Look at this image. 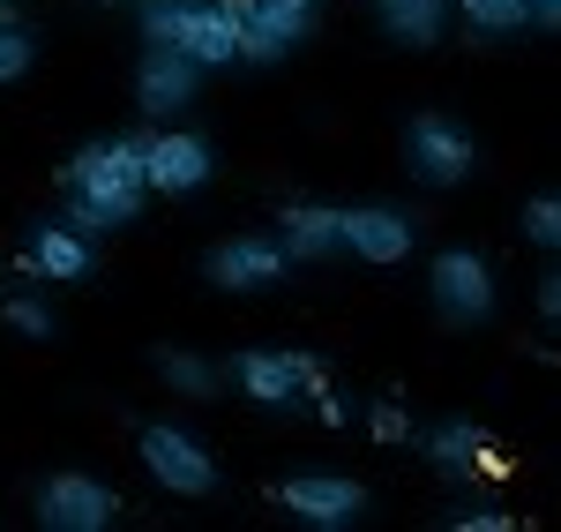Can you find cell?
<instances>
[{"mask_svg":"<svg viewBox=\"0 0 561 532\" xmlns=\"http://www.w3.org/2000/svg\"><path fill=\"white\" fill-rule=\"evenodd\" d=\"M225 383L262 412H307L330 390V360L307 353V346H248V353L225 360Z\"/></svg>","mask_w":561,"mask_h":532,"instance_id":"cell-3","label":"cell"},{"mask_svg":"<svg viewBox=\"0 0 561 532\" xmlns=\"http://www.w3.org/2000/svg\"><path fill=\"white\" fill-rule=\"evenodd\" d=\"M270 495H277V510L307 532H352L367 518V488H359L352 473H285Z\"/></svg>","mask_w":561,"mask_h":532,"instance_id":"cell-10","label":"cell"},{"mask_svg":"<svg viewBox=\"0 0 561 532\" xmlns=\"http://www.w3.org/2000/svg\"><path fill=\"white\" fill-rule=\"evenodd\" d=\"M270 233L293 248V263H330V256H345V203H330V195H285Z\"/></svg>","mask_w":561,"mask_h":532,"instance_id":"cell-16","label":"cell"},{"mask_svg":"<svg viewBox=\"0 0 561 532\" xmlns=\"http://www.w3.org/2000/svg\"><path fill=\"white\" fill-rule=\"evenodd\" d=\"M449 525H457V532H510L517 518L494 510V502H465V510H449Z\"/></svg>","mask_w":561,"mask_h":532,"instance_id":"cell-24","label":"cell"},{"mask_svg":"<svg viewBox=\"0 0 561 532\" xmlns=\"http://www.w3.org/2000/svg\"><path fill=\"white\" fill-rule=\"evenodd\" d=\"M203 83H210V68H203L195 53H180V45H142V60H135V105H142L150 128L187 121L195 98H203Z\"/></svg>","mask_w":561,"mask_h":532,"instance_id":"cell-9","label":"cell"},{"mask_svg":"<svg viewBox=\"0 0 561 532\" xmlns=\"http://www.w3.org/2000/svg\"><path fill=\"white\" fill-rule=\"evenodd\" d=\"M225 8H232L240 31H248V68L293 60V53L314 38V23H322V0H225Z\"/></svg>","mask_w":561,"mask_h":532,"instance_id":"cell-12","label":"cell"},{"mask_svg":"<svg viewBox=\"0 0 561 532\" xmlns=\"http://www.w3.org/2000/svg\"><path fill=\"white\" fill-rule=\"evenodd\" d=\"M121 488L113 480H98V473H45L38 488H31V518H38L45 532H113L121 525Z\"/></svg>","mask_w":561,"mask_h":532,"instance_id":"cell-7","label":"cell"},{"mask_svg":"<svg viewBox=\"0 0 561 532\" xmlns=\"http://www.w3.org/2000/svg\"><path fill=\"white\" fill-rule=\"evenodd\" d=\"M314 420H322V428H359L367 412H359L345 390H322V398H314Z\"/></svg>","mask_w":561,"mask_h":532,"instance_id":"cell-25","label":"cell"},{"mask_svg":"<svg viewBox=\"0 0 561 532\" xmlns=\"http://www.w3.org/2000/svg\"><path fill=\"white\" fill-rule=\"evenodd\" d=\"M15 270L38 278V285H83L98 270V233L76 218H38L23 233V248H15Z\"/></svg>","mask_w":561,"mask_h":532,"instance_id":"cell-13","label":"cell"},{"mask_svg":"<svg viewBox=\"0 0 561 532\" xmlns=\"http://www.w3.org/2000/svg\"><path fill=\"white\" fill-rule=\"evenodd\" d=\"M150 375L173 390V398H225L232 383H225V360H210V353H195V346H158L150 353Z\"/></svg>","mask_w":561,"mask_h":532,"instance_id":"cell-18","label":"cell"},{"mask_svg":"<svg viewBox=\"0 0 561 532\" xmlns=\"http://www.w3.org/2000/svg\"><path fill=\"white\" fill-rule=\"evenodd\" d=\"M345 256L367 270H397L420 256V218L389 195H367V203H345Z\"/></svg>","mask_w":561,"mask_h":532,"instance_id":"cell-11","label":"cell"},{"mask_svg":"<svg viewBox=\"0 0 561 532\" xmlns=\"http://www.w3.org/2000/svg\"><path fill=\"white\" fill-rule=\"evenodd\" d=\"M359 428H367L375 443H412V435H420V420L404 412V398H382V405H367V420H359Z\"/></svg>","mask_w":561,"mask_h":532,"instance_id":"cell-23","label":"cell"},{"mask_svg":"<svg viewBox=\"0 0 561 532\" xmlns=\"http://www.w3.org/2000/svg\"><path fill=\"white\" fill-rule=\"evenodd\" d=\"M105 8H135V0H105Z\"/></svg>","mask_w":561,"mask_h":532,"instance_id":"cell-28","label":"cell"},{"mask_svg":"<svg viewBox=\"0 0 561 532\" xmlns=\"http://www.w3.org/2000/svg\"><path fill=\"white\" fill-rule=\"evenodd\" d=\"M412 443H420V457H427L434 473H449V480H494V473H502V450H494V435H486L479 420H465V412H442V420H427Z\"/></svg>","mask_w":561,"mask_h":532,"instance_id":"cell-15","label":"cell"},{"mask_svg":"<svg viewBox=\"0 0 561 532\" xmlns=\"http://www.w3.org/2000/svg\"><path fill=\"white\" fill-rule=\"evenodd\" d=\"M517 233L539 248V256H554V263H561V188H539V195L524 203V211H517Z\"/></svg>","mask_w":561,"mask_h":532,"instance_id":"cell-22","label":"cell"},{"mask_svg":"<svg viewBox=\"0 0 561 532\" xmlns=\"http://www.w3.org/2000/svg\"><path fill=\"white\" fill-rule=\"evenodd\" d=\"M38 68V31L15 15V0H0V83H23Z\"/></svg>","mask_w":561,"mask_h":532,"instance_id":"cell-21","label":"cell"},{"mask_svg":"<svg viewBox=\"0 0 561 532\" xmlns=\"http://www.w3.org/2000/svg\"><path fill=\"white\" fill-rule=\"evenodd\" d=\"M135 23H142V45H180L210 76L248 60V31L225 0H135Z\"/></svg>","mask_w":561,"mask_h":532,"instance_id":"cell-2","label":"cell"},{"mask_svg":"<svg viewBox=\"0 0 561 532\" xmlns=\"http://www.w3.org/2000/svg\"><path fill=\"white\" fill-rule=\"evenodd\" d=\"M60 195H68V218L90 233L135 225L150 203V135H90L60 166Z\"/></svg>","mask_w":561,"mask_h":532,"instance_id":"cell-1","label":"cell"},{"mask_svg":"<svg viewBox=\"0 0 561 532\" xmlns=\"http://www.w3.org/2000/svg\"><path fill=\"white\" fill-rule=\"evenodd\" d=\"M427 308L449 330H479L502 308V278L486 263V248H434L427 256Z\"/></svg>","mask_w":561,"mask_h":532,"instance_id":"cell-5","label":"cell"},{"mask_svg":"<svg viewBox=\"0 0 561 532\" xmlns=\"http://www.w3.org/2000/svg\"><path fill=\"white\" fill-rule=\"evenodd\" d=\"M293 248L277 240V233H225L217 248H203V285L210 293H270V285H285L293 278Z\"/></svg>","mask_w":561,"mask_h":532,"instance_id":"cell-8","label":"cell"},{"mask_svg":"<svg viewBox=\"0 0 561 532\" xmlns=\"http://www.w3.org/2000/svg\"><path fill=\"white\" fill-rule=\"evenodd\" d=\"M539 315L561 330V270H547V278H539Z\"/></svg>","mask_w":561,"mask_h":532,"instance_id":"cell-26","label":"cell"},{"mask_svg":"<svg viewBox=\"0 0 561 532\" xmlns=\"http://www.w3.org/2000/svg\"><path fill=\"white\" fill-rule=\"evenodd\" d=\"M0 322H8L15 338H31V346L60 338V315H53V301L38 293V278H31V285H8V293H0Z\"/></svg>","mask_w":561,"mask_h":532,"instance_id":"cell-19","label":"cell"},{"mask_svg":"<svg viewBox=\"0 0 561 532\" xmlns=\"http://www.w3.org/2000/svg\"><path fill=\"white\" fill-rule=\"evenodd\" d=\"M524 8H531V23H539V31H561V0H524Z\"/></svg>","mask_w":561,"mask_h":532,"instance_id":"cell-27","label":"cell"},{"mask_svg":"<svg viewBox=\"0 0 561 532\" xmlns=\"http://www.w3.org/2000/svg\"><path fill=\"white\" fill-rule=\"evenodd\" d=\"M217 180V143L187 121L150 128V195H203Z\"/></svg>","mask_w":561,"mask_h":532,"instance_id":"cell-14","label":"cell"},{"mask_svg":"<svg viewBox=\"0 0 561 532\" xmlns=\"http://www.w3.org/2000/svg\"><path fill=\"white\" fill-rule=\"evenodd\" d=\"M375 23H382L389 45H442L449 23H457V0H375Z\"/></svg>","mask_w":561,"mask_h":532,"instance_id":"cell-17","label":"cell"},{"mask_svg":"<svg viewBox=\"0 0 561 532\" xmlns=\"http://www.w3.org/2000/svg\"><path fill=\"white\" fill-rule=\"evenodd\" d=\"M397 158H404V173L412 188H427V195H449V188H465L479 173V135L457 121V113H442V105H420V113H404V128H397Z\"/></svg>","mask_w":561,"mask_h":532,"instance_id":"cell-4","label":"cell"},{"mask_svg":"<svg viewBox=\"0 0 561 532\" xmlns=\"http://www.w3.org/2000/svg\"><path fill=\"white\" fill-rule=\"evenodd\" d=\"M135 457H142V473L165 495H180V502L217 495V450L203 443L195 428H180V420H142V428H135Z\"/></svg>","mask_w":561,"mask_h":532,"instance_id":"cell-6","label":"cell"},{"mask_svg":"<svg viewBox=\"0 0 561 532\" xmlns=\"http://www.w3.org/2000/svg\"><path fill=\"white\" fill-rule=\"evenodd\" d=\"M457 23L472 38H517V31H539L524 0H457Z\"/></svg>","mask_w":561,"mask_h":532,"instance_id":"cell-20","label":"cell"}]
</instances>
